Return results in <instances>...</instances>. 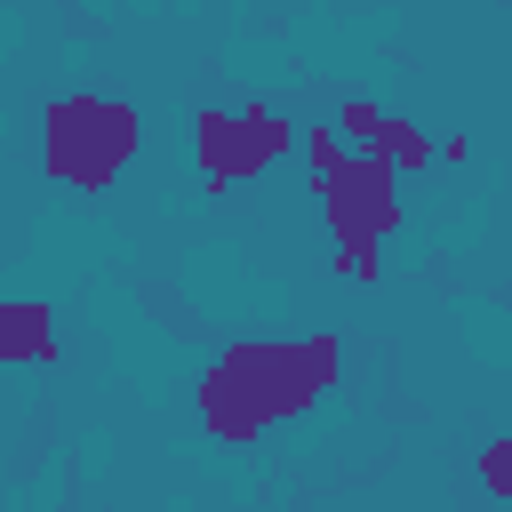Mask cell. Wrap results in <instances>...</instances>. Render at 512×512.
I'll list each match as a JSON object with an SVG mask.
<instances>
[{
    "instance_id": "ba28073f",
    "label": "cell",
    "mask_w": 512,
    "mask_h": 512,
    "mask_svg": "<svg viewBox=\"0 0 512 512\" xmlns=\"http://www.w3.org/2000/svg\"><path fill=\"white\" fill-rule=\"evenodd\" d=\"M480 488H488V496H496V504H512V432H504V440H488V448H480Z\"/></svg>"
},
{
    "instance_id": "7a4b0ae2",
    "label": "cell",
    "mask_w": 512,
    "mask_h": 512,
    "mask_svg": "<svg viewBox=\"0 0 512 512\" xmlns=\"http://www.w3.org/2000/svg\"><path fill=\"white\" fill-rule=\"evenodd\" d=\"M304 160H312V192L320 216L336 232V272L344 280H376L384 272V240L400 232V168L384 152H352L344 128H304Z\"/></svg>"
},
{
    "instance_id": "6da1fadb",
    "label": "cell",
    "mask_w": 512,
    "mask_h": 512,
    "mask_svg": "<svg viewBox=\"0 0 512 512\" xmlns=\"http://www.w3.org/2000/svg\"><path fill=\"white\" fill-rule=\"evenodd\" d=\"M336 376H344V344L328 328L320 336H248L208 360L192 400H200L208 440H256L272 424H296Z\"/></svg>"
},
{
    "instance_id": "52a82bcc",
    "label": "cell",
    "mask_w": 512,
    "mask_h": 512,
    "mask_svg": "<svg viewBox=\"0 0 512 512\" xmlns=\"http://www.w3.org/2000/svg\"><path fill=\"white\" fill-rule=\"evenodd\" d=\"M336 128H344V144H352V152H376V136H384V104H368V96H344Z\"/></svg>"
},
{
    "instance_id": "8992f818",
    "label": "cell",
    "mask_w": 512,
    "mask_h": 512,
    "mask_svg": "<svg viewBox=\"0 0 512 512\" xmlns=\"http://www.w3.org/2000/svg\"><path fill=\"white\" fill-rule=\"evenodd\" d=\"M376 152H384V160H392L400 176H408V168H432V160H440V144H432V136L416 128V120H400V112H384V136H376Z\"/></svg>"
},
{
    "instance_id": "277c9868",
    "label": "cell",
    "mask_w": 512,
    "mask_h": 512,
    "mask_svg": "<svg viewBox=\"0 0 512 512\" xmlns=\"http://www.w3.org/2000/svg\"><path fill=\"white\" fill-rule=\"evenodd\" d=\"M296 144H304V128H296L288 112H272V104H232V112H200V120H192V160H200V176H208L216 192L264 176V168L288 160Z\"/></svg>"
},
{
    "instance_id": "3957f363",
    "label": "cell",
    "mask_w": 512,
    "mask_h": 512,
    "mask_svg": "<svg viewBox=\"0 0 512 512\" xmlns=\"http://www.w3.org/2000/svg\"><path fill=\"white\" fill-rule=\"evenodd\" d=\"M136 144H144V120L120 96H56L40 112V168L64 192H112Z\"/></svg>"
},
{
    "instance_id": "5b68a950",
    "label": "cell",
    "mask_w": 512,
    "mask_h": 512,
    "mask_svg": "<svg viewBox=\"0 0 512 512\" xmlns=\"http://www.w3.org/2000/svg\"><path fill=\"white\" fill-rule=\"evenodd\" d=\"M64 344H56V312L40 296H8L0 304V360L8 368H48Z\"/></svg>"
}]
</instances>
